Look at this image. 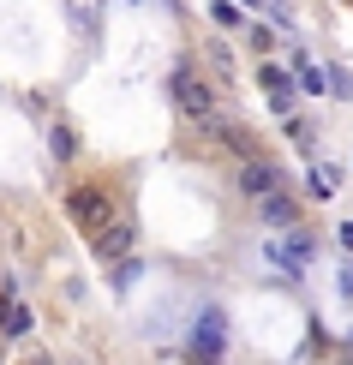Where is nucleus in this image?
<instances>
[{
	"mask_svg": "<svg viewBox=\"0 0 353 365\" xmlns=\"http://www.w3.org/2000/svg\"><path fill=\"white\" fill-rule=\"evenodd\" d=\"M168 96H174V108L186 114V120H204V126L216 120V90L198 78L192 66H174V72H168Z\"/></svg>",
	"mask_w": 353,
	"mask_h": 365,
	"instance_id": "1",
	"label": "nucleus"
},
{
	"mask_svg": "<svg viewBox=\"0 0 353 365\" xmlns=\"http://www.w3.org/2000/svg\"><path fill=\"white\" fill-rule=\"evenodd\" d=\"M66 216L78 222V227H84L90 240H96L102 227L114 222V197L102 192V186H72V192H66Z\"/></svg>",
	"mask_w": 353,
	"mask_h": 365,
	"instance_id": "2",
	"label": "nucleus"
},
{
	"mask_svg": "<svg viewBox=\"0 0 353 365\" xmlns=\"http://www.w3.org/2000/svg\"><path fill=\"white\" fill-rule=\"evenodd\" d=\"M222 347H227V317L210 306V312H198V324H192V354L198 359H222Z\"/></svg>",
	"mask_w": 353,
	"mask_h": 365,
	"instance_id": "3",
	"label": "nucleus"
},
{
	"mask_svg": "<svg viewBox=\"0 0 353 365\" xmlns=\"http://www.w3.org/2000/svg\"><path fill=\"white\" fill-rule=\"evenodd\" d=\"M132 240H138V227L114 216V222H108V227H102V234H96V240H90V246H96V257H102V264H120V257H126V252H132Z\"/></svg>",
	"mask_w": 353,
	"mask_h": 365,
	"instance_id": "4",
	"label": "nucleus"
},
{
	"mask_svg": "<svg viewBox=\"0 0 353 365\" xmlns=\"http://www.w3.org/2000/svg\"><path fill=\"white\" fill-rule=\"evenodd\" d=\"M0 329H6V336H30V329H36L30 306H24L19 294H12V287H0Z\"/></svg>",
	"mask_w": 353,
	"mask_h": 365,
	"instance_id": "5",
	"label": "nucleus"
},
{
	"mask_svg": "<svg viewBox=\"0 0 353 365\" xmlns=\"http://www.w3.org/2000/svg\"><path fill=\"white\" fill-rule=\"evenodd\" d=\"M264 257L275 264V276H282V282H305V257L287 246V240H270V246H264Z\"/></svg>",
	"mask_w": 353,
	"mask_h": 365,
	"instance_id": "6",
	"label": "nucleus"
},
{
	"mask_svg": "<svg viewBox=\"0 0 353 365\" xmlns=\"http://www.w3.org/2000/svg\"><path fill=\"white\" fill-rule=\"evenodd\" d=\"M257 84H264V96L287 114V102H294V78H287L282 66H270V60H264V66H257Z\"/></svg>",
	"mask_w": 353,
	"mask_h": 365,
	"instance_id": "7",
	"label": "nucleus"
},
{
	"mask_svg": "<svg viewBox=\"0 0 353 365\" xmlns=\"http://www.w3.org/2000/svg\"><path fill=\"white\" fill-rule=\"evenodd\" d=\"M275 186H282V174H275L270 162H252V156H245V168H240V192L264 197V192H275Z\"/></svg>",
	"mask_w": 353,
	"mask_h": 365,
	"instance_id": "8",
	"label": "nucleus"
},
{
	"mask_svg": "<svg viewBox=\"0 0 353 365\" xmlns=\"http://www.w3.org/2000/svg\"><path fill=\"white\" fill-rule=\"evenodd\" d=\"M257 204H264V222H270V227H294V216H300V210H294V197H287L282 186H275V192H264Z\"/></svg>",
	"mask_w": 353,
	"mask_h": 365,
	"instance_id": "9",
	"label": "nucleus"
},
{
	"mask_svg": "<svg viewBox=\"0 0 353 365\" xmlns=\"http://www.w3.org/2000/svg\"><path fill=\"white\" fill-rule=\"evenodd\" d=\"M294 72H300V90H305V96H324V90H335V72L312 66V60H294Z\"/></svg>",
	"mask_w": 353,
	"mask_h": 365,
	"instance_id": "10",
	"label": "nucleus"
},
{
	"mask_svg": "<svg viewBox=\"0 0 353 365\" xmlns=\"http://www.w3.org/2000/svg\"><path fill=\"white\" fill-rule=\"evenodd\" d=\"M335 180H342V174H335L329 162H312V174H305V186H312V197H329V192H335Z\"/></svg>",
	"mask_w": 353,
	"mask_h": 365,
	"instance_id": "11",
	"label": "nucleus"
},
{
	"mask_svg": "<svg viewBox=\"0 0 353 365\" xmlns=\"http://www.w3.org/2000/svg\"><path fill=\"white\" fill-rule=\"evenodd\" d=\"M48 150H54L60 162H72V156H78V138H72V126H54V132H48Z\"/></svg>",
	"mask_w": 353,
	"mask_h": 365,
	"instance_id": "12",
	"label": "nucleus"
},
{
	"mask_svg": "<svg viewBox=\"0 0 353 365\" xmlns=\"http://www.w3.org/2000/svg\"><path fill=\"white\" fill-rule=\"evenodd\" d=\"M138 276H144V269H138V257H120V264H114V287H120V294H126Z\"/></svg>",
	"mask_w": 353,
	"mask_h": 365,
	"instance_id": "13",
	"label": "nucleus"
},
{
	"mask_svg": "<svg viewBox=\"0 0 353 365\" xmlns=\"http://www.w3.org/2000/svg\"><path fill=\"white\" fill-rule=\"evenodd\" d=\"M210 19H216V24H227V30H234V24H240V6H234V0H210Z\"/></svg>",
	"mask_w": 353,
	"mask_h": 365,
	"instance_id": "14",
	"label": "nucleus"
},
{
	"mask_svg": "<svg viewBox=\"0 0 353 365\" xmlns=\"http://www.w3.org/2000/svg\"><path fill=\"white\" fill-rule=\"evenodd\" d=\"M287 138H294L300 150H312V126H305V120H287Z\"/></svg>",
	"mask_w": 353,
	"mask_h": 365,
	"instance_id": "15",
	"label": "nucleus"
},
{
	"mask_svg": "<svg viewBox=\"0 0 353 365\" xmlns=\"http://www.w3.org/2000/svg\"><path fill=\"white\" fill-rule=\"evenodd\" d=\"M335 240H342V246L353 252V222H342V234H335Z\"/></svg>",
	"mask_w": 353,
	"mask_h": 365,
	"instance_id": "16",
	"label": "nucleus"
},
{
	"mask_svg": "<svg viewBox=\"0 0 353 365\" xmlns=\"http://www.w3.org/2000/svg\"><path fill=\"white\" fill-rule=\"evenodd\" d=\"M342 294H347V299H353V264H347V269H342Z\"/></svg>",
	"mask_w": 353,
	"mask_h": 365,
	"instance_id": "17",
	"label": "nucleus"
},
{
	"mask_svg": "<svg viewBox=\"0 0 353 365\" xmlns=\"http://www.w3.org/2000/svg\"><path fill=\"white\" fill-rule=\"evenodd\" d=\"M240 6H264V0H240Z\"/></svg>",
	"mask_w": 353,
	"mask_h": 365,
	"instance_id": "18",
	"label": "nucleus"
}]
</instances>
